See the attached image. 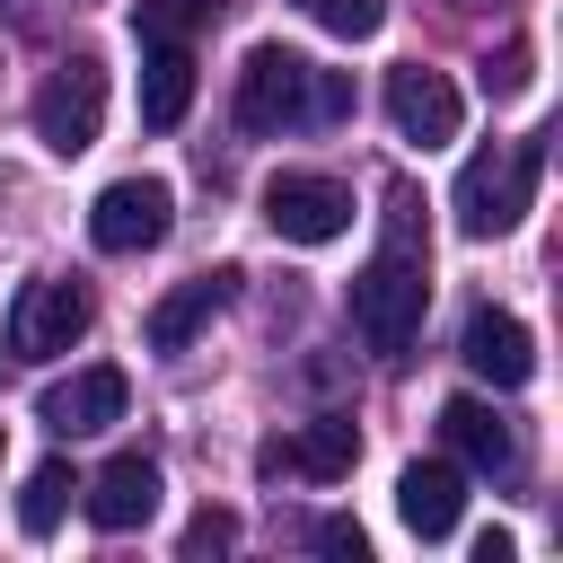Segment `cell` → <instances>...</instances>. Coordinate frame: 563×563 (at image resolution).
Returning a JSON list of instances; mask_svg holds the SVG:
<instances>
[{"label": "cell", "mask_w": 563, "mask_h": 563, "mask_svg": "<svg viewBox=\"0 0 563 563\" xmlns=\"http://www.w3.org/2000/svg\"><path fill=\"white\" fill-rule=\"evenodd\" d=\"M387 202H396V211H387V238H378V255L352 273V325H361L369 352L396 361V352L422 334V308H431V246H422V229H413V194L396 185Z\"/></svg>", "instance_id": "1"}, {"label": "cell", "mask_w": 563, "mask_h": 563, "mask_svg": "<svg viewBox=\"0 0 563 563\" xmlns=\"http://www.w3.org/2000/svg\"><path fill=\"white\" fill-rule=\"evenodd\" d=\"M343 114H352V79L343 70H317L290 44H255L246 53V70H238V123L246 132H317V123H343Z\"/></svg>", "instance_id": "2"}, {"label": "cell", "mask_w": 563, "mask_h": 563, "mask_svg": "<svg viewBox=\"0 0 563 563\" xmlns=\"http://www.w3.org/2000/svg\"><path fill=\"white\" fill-rule=\"evenodd\" d=\"M537 176H545V141H537V132L475 150V158L457 167V194H449L457 229H466V238H510V229L528 220V202H537Z\"/></svg>", "instance_id": "3"}, {"label": "cell", "mask_w": 563, "mask_h": 563, "mask_svg": "<svg viewBox=\"0 0 563 563\" xmlns=\"http://www.w3.org/2000/svg\"><path fill=\"white\" fill-rule=\"evenodd\" d=\"M97 132H106V62H97V53H70V62L35 88V141H44L53 158H79Z\"/></svg>", "instance_id": "4"}, {"label": "cell", "mask_w": 563, "mask_h": 563, "mask_svg": "<svg viewBox=\"0 0 563 563\" xmlns=\"http://www.w3.org/2000/svg\"><path fill=\"white\" fill-rule=\"evenodd\" d=\"M88 334V290L62 282V273H35L9 308V361H53Z\"/></svg>", "instance_id": "5"}, {"label": "cell", "mask_w": 563, "mask_h": 563, "mask_svg": "<svg viewBox=\"0 0 563 563\" xmlns=\"http://www.w3.org/2000/svg\"><path fill=\"white\" fill-rule=\"evenodd\" d=\"M264 220H273V238H290V246H334V238L352 229V194H343L334 176L282 167V176L264 185Z\"/></svg>", "instance_id": "6"}, {"label": "cell", "mask_w": 563, "mask_h": 563, "mask_svg": "<svg viewBox=\"0 0 563 563\" xmlns=\"http://www.w3.org/2000/svg\"><path fill=\"white\" fill-rule=\"evenodd\" d=\"M167 220H176V194H167L158 176H114V185L88 202V238H97L106 255H141V246H158Z\"/></svg>", "instance_id": "7"}, {"label": "cell", "mask_w": 563, "mask_h": 563, "mask_svg": "<svg viewBox=\"0 0 563 563\" xmlns=\"http://www.w3.org/2000/svg\"><path fill=\"white\" fill-rule=\"evenodd\" d=\"M457 88H449V70H422V62H405V70H387V123L413 141V150H440V141H457Z\"/></svg>", "instance_id": "8"}, {"label": "cell", "mask_w": 563, "mask_h": 563, "mask_svg": "<svg viewBox=\"0 0 563 563\" xmlns=\"http://www.w3.org/2000/svg\"><path fill=\"white\" fill-rule=\"evenodd\" d=\"M123 396H132V387H123V369H106V361H97V369H70V378H53V387L35 396V413H44L62 440H88V431L123 422Z\"/></svg>", "instance_id": "9"}, {"label": "cell", "mask_w": 563, "mask_h": 563, "mask_svg": "<svg viewBox=\"0 0 563 563\" xmlns=\"http://www.w3.org/2000/svg\"><path fill=\"white\" fill-rule=\"evenodd\" d=\"M352 457H361V431H352L343 413H325V422H308V431H290V440H264V449H255V466H264V475H317V484L352 475Z\"/></svg>", "instance_id": "10"}, {"label": "cell", "mask_w": 563, "mask_h": 563, "mask_svg": "<svg viewBox=\"0 0 563 563\" xmlns=\"http://www.w3.org/2000/svg\"><path fill=\"white\" fill-rule=\"evenodd\" d=\"M229 290H238V264H211V273H194L185 290H167V299L150 308V325H141V334H150V352H185V343L229 308Z\"/></svg>", "instance_id": "11"}, {"label": "cell", "mask_w": 563, "mask_h": 563, "mask_svg": "<svg viewBox=\"0 0 563 563\" xmlns=\"http://www.w3.org/2000/svg\"><path fill=\"white\" fill-rule=\"evenodd\" d=\"M457 352H466V369H475L484 387H528V369H537L528 325H519L510 308H475V317H466V334H457Z\"/></svg>", "instance_id": "12"}, {"label": "cell", "mask_w": 563, "mask_h": 563, "mask_svg": "<svg viewBox=\"0 0 563 563\" xmlns=\"http://www.w3.org/2000/svg\"><path fill=\"white\" fill-rule=\"evenodd\" d=\"M457 510H466V475H457L449 457H422V466L396 475V519H405L422 545H440V537L457 528Z\"/></svg>", "instance_id": "13"}, {"label": "cell", "mask_w": 563, "mask_h": 563, "mask_svg": "<svg viewBox=\"0 0 563 563\" xmlns=\"http://www.w3.org/2000/svg\"><path fill=\"white\" fill-rule=\"evenodd\" d=\"M150 510H158V466H150L141 449L106 457V466H97V484H88V519H97L106 537H123V528H141Z\"/></svg>", "instance_id": "14"}, {"label": "cell", "mask_w": 563, "mask_h": 563, "mask_svg": "<svg viewBox=\"0 0 563 563\" xmlns=\"http://www.w3.org/2000/svg\"><path fill=\"white\" fill-rule=\"evenodd\" d=\"M440 440H449L475 475H510V466H519V440H510V422H501L484 396H449V405H440Z\"/></svg>", "instance_id": "15"}, {"label": "cell", "mask_w": 563, "mask_h": 563, "mask_svg": "<svg viewBox=\"0 0 563 563\" xmlns=\"http://www.w3.org/2000/svg\"><path fill=\"white\" fill-rule=\"evenodd\" d=\"M141 123L150 132H176L185 106H194V44H141Z\"/></svg>", "instance_id": "16"}, {"label": "cell", "mask_w": 563, "mask_h": 563, "mask_svg": "<svg viewBox=\"0 0 563 563\" xmlns=\"http://www.w3.org/2000/svg\"><path fill=\"white\" fill-rule=\"evenodd\" d=\"M70 493H79V484H70V466H62V457H53V466H35V475H26V493H18V528H26V537H53V528H62V510H70Z\"/></svg>", "instance_id": "17"}, {"label": "cell", "mask_w": 563, "mask_h": 563, "mask_svg": "<svg viewBox=\"0 0 563 563\" xmlns=\"http://www.w3.org/2000/svg\"><path fill=\"white\" fill-rule=\"evenodd\" d=\"M202 18H211V0H141V9H132V35H141V44H185Z\"/></svg>", "instance_id": "18"}, {"label": "cell", "mask_w": 563, "mask_h": 563, "mask_svg": "<svg viewBox=\"0 0 563 563\" xmlns=\"http://www.w3.org/2000/svg\"><path fill=\"white\" fill-rule=\"evenodd\" d=\"M325 35H343V44H361V35H378L387 26V0H299Z\"/></svg>", "instance_id": "19"}, {"label": "cell", "mask_w": 563, "mask_h": 563, "mask_svg": "<svg viewBox=\"0 0 563 563\" xmlns=\"http://www.w3.org/2000/svg\"><path fill=\"white\" fill-rule=\"evenodd\" d=\"M229 545H238V519L229 510H194L185 519V554H229Z\"/></svg>", "instance_id": "20"}, {"label": "cell", "mask_w": 563, "mask_h": 563, "mask_svg": "<svg viewBox=\"0 0 563 563\" xmlns=\"http://www.w3.org/2000/svg\"><path fill=\"white\" fill-rule=\"evenodd\" d=\"M308 545H317V554H343V563H361V554H369V537H361L352 519H317V528H308Z\"/></svg>", "instance_id": "21"}, {"label": "cell", "mask_w": 563, "mask_h": 563, "mask_svg": "<svg viewBox=\"0 0 563 563\" xmlns=\"http://www.w3.org/2000/svg\"><path fill=\"white\" fill-rule=\"evenodd\" d=\"M484 88L493 97H519L528 88V44H501V62H484Z\"/></svg>", "instance_id": "22"}, {"label": "cell", "mask_w": 563, "mask_h": 563, "mask_svg": "<svg viewBox=\"0 0 563 563\" xmlns=\"http://www.w3.org/2000/svg\"><path fill=\"white\" fill-rule=\"evenodd\" d=\"M0 9H9V18H44V0H0Z\"/></svg>", "instance_id": "23"}, {"label": "cell", "mask_w": 563, "mask_h": 563, "mask_svg": "<svg viewBox=\"0 0 563 563\" xmlns=\"http://www.w3.org/2000/svg\"><path fill=\"white\" fill-rule=\"evenodd\" d=\"M0 457H9V431H0Z\"/></svg>", "instance_id": "24"}]
</instances>
